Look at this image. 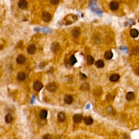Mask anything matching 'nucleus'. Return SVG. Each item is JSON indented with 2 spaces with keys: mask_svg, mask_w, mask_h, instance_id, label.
Instances as JSON below:
<instances>
[{
  "mask_svg": "<svg viewBox=\"0 0 139 139\" xmlns=\"http://www.w3.org/2000/svg\"><path fill=\"white\" fill-rule=\"evenodd\" d=\"M26 74L23 72H20L17 74V79L19 81H23L26 79Z\"/></svg>",
  "mask_w": 139,
  "mask_h": 139,
  "instance_id": "9b49d317",
  "label": "nucleus"
},
{
  "mask_svg": "<svg viewBox=\"0 0 139 139\" xmlns=\"http://www.w3.org/2000/svg\"><path fill=\"white\" fill-rule=\"evenodd\" d=\"M60 0H50V3L53 5H56L59 2Z\"/></svg>",
  "mask_w": 139,
  "mask_h": 139,
  "instance_id": "bb28decb",
  "label": "nucleus"
},
{
  "mask_svg": "<svg viewBox=\"0 0 139 139\" xmlns=\"http://www.w3.org/2000/svg\"><path fill=\"white\" fill-rule=\"evenodd\" d=\"M69 62H70V64H71V65H73L76 63V62H77V59H76V58L75 57H74V56L72 55L71 56V57H70V58Z\"/></svg>",
  "mask_w": 139,
  "mask_h": 139,
  "instance_id": "b1692460",
  "label": "nucleus"
},
{
  "mask_svg": "<svg viewBox=\"0 0 139 139\" xmlns=\"http://www.w3.org/2000/svg\"><path fill=\"white\" fill-rule=\"evenodd\" d=\"M66 114L64 112H60L59 113L57 116V120L58 122L60 123L64 122L66 120Z\"/></svg>",
  "mask_w": 139,
  "mask_h": 139,
  "instance_id": "39448f33",
  "label": "nucleus"
},
{
  "mask_svg": "<svg viewBox=\"0 0 139 139\" xmlns=\"http://www.w3.org/2000/svg\"><path fill=\"white\" fill-rule=\"evenodd\" d=\"M95 65L98 68H103L104 66V62L102 60H98L96 62Z\"/></svg>",
  "mask_w": 139,
  "mask_h": 139,
  "instance_id": "4be33fe9",
  "label": "nucleus"
},
{
  "mask_svg": "<svg viewBox=\"0 0 139 139\" xmlns=\"http://www.w3.org/2000/svg\"><path fill=\"white\" fill-rule=\"evenodd\" d=\"M120 76L118 74H113L112 75L110 76V81L111 82H116L117 81H118L119 79H120Z\"/></svg>",
  "mask_w": 139,
  "mask_h": 139,
  "instance_id": "dca6fc26",
  "label": "nucleus"
},
{
  "mask_svg": "<svg viewBox=\"0 0 139 139\" xmlns=\"http://www.w3.org/2000/svg\"><path fill=\"white\" fill-rule=\"evenodd\" d=\"M43 139H52V136L50 134H46L43 137Z\"/></svg>",
  "mask_w": 139,
  "mask_h": 139,
  "instance_id": "cd10ccee",
  "label": "nucleus"
},
{
  "mask_svg": "<svg viewBox=\"0 0 139 139\" xmlns=\"http://www.w3.org/2000/svg\"><path fill=\"white\" fill-rule=\"evenodd\" d=\"M80 89L82 91H88L90 90V85L89 84L85 83L82 84L80 87Z\"/></svg>",
  "mask_w": 139,
  "mask_h": 139,
  "instance_id": "412c9836",
  "label": "nucleus"
},
{
  "mask_svg": "<svg viewBox=\"0 0 139 139\" xmlns=\"http://www.w3.org/2000/svg\"><path fill=\"white\" fill-rule=\"evenodd\" d=\"M27 51L29 54H33L36 51V47L34 45H31L28 47Z\"/></svg>",
  "mask_w": 139,
  "mask_h": 139,
  "instance_id": "f8f14e48",
  "label": "nucleus"
},
{
  "mask_svg": "<svg viewBox=\"0 0 139 139\" xmlns=\"http://www.w3.org/2000/svg\"><path fill=\"white\" fill-rule=\"evenodd\" d=\"M73 119L74 122L79 123L81 122L82 120H83V116L81 114H76L73 116Z\"/></svg>",
  "mask_w": 139,
  "mask_h": 139,
  "instance_id": "6e6552de",
  "label": "nucleus"
},
{
  "mask_svg": "<svg viewBox=\"0 0 139 139\" xmlns=\"http://www.w3.org/2000/svg\"><path fill=\"white\" fill-rule=\"evenodd\" d=\"M109 7L112 10H116L119 7V3L117 1H112L110 3Z\"/></svg>",
  "mask_w": 139,
  "mask_h": 139,
  "instance_id": "9d476101",
  "label": "nucleus"
},
{
  "mask_svg": "<svg viewBox=\"0 0 139 139\" xmlns=\"http://www.w3.org/2000/svg\"><path fill=\"white\" fill-rule=\"evenodd\" d=\"M43 88V84L40 81H36L34 82V85H33V88L34 90L36 91H39L42 89Z\"/></svg>",
  "mask_w": 139,
  "mask_h": 139,
  "instance_id": "7ed1b4c3",
  "label": "nucleus"
},
{
  "mask_svg": "<svg viewBox=\"0 0 139 139\" xmlns=\"http://www.w3.org/2000/svg\"><path fill=\"white\" fill-rule=\"evenodd\" d=\"M81 34V28L78 27H74L72 30V34L74 38H77L80 36Z\"/></svg>",
  "mask_w": 139,
  "mask_h": 139,
  "instance_id": "f03ea898",
  "label": "nucleus"
},
{
  "mask_svg": "<svg viewBox=\"0 0 139 139\" xmlns=\"http://www.w3.org/2000/svg\"><path fill=\"white\" fill-rule=\"evenodd\" d=\"M26 61V58L23 55H20L16 58V62L19 64H22Z\"/></svg>",
  "mask_w": 139,
  "mask_h": 139,
  "instance_id": "2eb2a0df",
  "label": "nucleus"
},
{
  "mask_svg": "<svg viewBox=\"0 0 139 139\" xmlns=\"http://www.w3.org/2000/svg\"><path fill=\"white\" fill-rule=\"evenodd\" d=\"M73 97L71 95H65V96L64 97V102L66 104H67L70 105L73 103Z\"/></svg>",
  "mask_w": 139,
  "mask_h": 139,
  "instance_id": "0eeeda50",
  "label": "nucleus"
},
{
  "mask_svg": "<svg viewBox=\"0 0 139 139\" xmlns=\"http://www.w3.org/2000/svg\"><path fill=\"white\" fill-rule=\"evenodd\" d=\"M83 120L85 124L88 125V126H90V125L93 124V119L91 116H86L83 118Z\"/></svg>",
  "mask_w": 139,
  "mask_h": 139,
  "instance_id": "4468645a",
  "label": "nucleus"
},
{
  "mask_svg": "<svg viewBox=\"0 0 139 139\" xmlns=\"http://www.w3.org/2000/svg\"><path fill=\"white\" fill-rule=\"evenodd\" d=\"M47 111L46 110H45V109H42L40 111V113H39V117H40V118L41 119V120H45L47 117Z\"/></svg>",
  "mask_w": 139,
  "mask_h": 139,
  "instance_id": "ddd939ff",
  "label": "nucleus"
},
{
  "mask_svg": "<svg viewBox=\"0 0 139 139\" xmlns=\"http://www.w3.org/2000/svg\"><path fill=\"white\" fill-rule=\"evenodd\" d=\"M102 92V90L101 88H97V89L95 90V93L96 96H99L101 95Z\"/></svg>",
  "mask_w": 139,
  "mask_h": 139,
  "instance_id": "a878e982",
  "label": "nucleus"
},
{
  "mask_svg": "<svg viewBox=\"0 0 139 139\" xmlns=\"http://www.w3.org/2000/svg\"><path fill=\"white\" fill-rule=\"evenodd\" d=\"M130 34L133 38H136L139 36V31L136 29H132L130 31Z\"/></svg>",
  "mask_w": 139,
  "mask_h": 139,
  "instance_id": "6ab92c4d",
  "label": "nucleus"
},
{
  "mask_svg": "<svg viewBox=\"0 0 139 139\" xmlns=\"http://www.w3.org/2000/svg\"><path fill=\"white\" fill-rule=\"evenodd\" d=\"M13 121V117L10 113H8L5 116V121L7 123H10Z\"/></svg>",
  "mask_w": 139,
  "mask_h": 139,
  "instance_id": "aec40b11",
  "label": "nucleus"
},
{
  "mask_svg": "<svg viewBox=\"0 0 139 139\" xmlns=\"http://www.w3.org/2000/svg\"><path fill=\"white\" fill-rule=\"evenodd\" d=\"M135 97L134 93L133 92H129L126 95V99L129 101H131L134 99Z\"/></svg>",
  "mask_w": 139,
  "mask_h": 139,
  "instance_id": "f3484780",
  "label": "nucleus"
},
{
  "mask_svg": "<svg viewBox=\"0 0 139 139\" xmlns=\"http://www.w3.org/2000/svg\"><path fill=\"white\" fill-rule=\"evenodd\" d=\"M51 50L54 53H57L60 50V44L58 42L53 43L51 46Z\"/></svg>",
  "mask_w": 139,
  "mask_h": 139,
  "instance_id": "423d86ee",
  "label": "nucleus"
},
{
  "mask_svg": "<svg viewBox=\"0 0 139 139\" xmlns=\"http://www.w3.org/2000/svg\"><path fill=\"white\" fill-rule=\"evenodd\" d=\"M87 63L88 65H91L93 64L94 59L93 56H91L90 55H88L87 56Z\"/></svg>",
  "mask_w": 139,
  "mask_h": 139,
  "instance_id": "5701e85b",
  "label": "nucleus"
},
{
  "mask_svg": "<svg viewBox=\"0 0 139 139\" xmlns=\"http://www.w3.org/2000/svg\"><path fill=\"white\" fill-rule=\"evenodd\" d=\"M27 5H28V3L26 0H20L18 3V5L20 8L22 9H26Z\"/></svg>",
  "mask_w": 139,
  "mask_h": 139,
  "instance_id": "1a4fd4ad",
  "label": "nucleus"
},
{
  "mask_svg": "<svg viewBox=\"0 0 139 139\" xmlns=\"http://www.w3.org/2000/svg\"></svg>",
  "mask_w": 139,
  "mask_h": 139,
  "instance_id": "7c9ffc66",
  "label": "nucleus"
},
{
  "mask_svg": "<svg viewBox=\"0 0 139 139\" xmlns=\"http://www.w3.org/2000/svg\"><path fill=\"white\" fill-rule=\"evenodd\" d=\"M113 57V53L111 51H107L105 52L104 54V57L107 60H110L112 59Z\"/></svg>",
  "mask_w": 139,
  "mask_h": 139,
  "instance_id": "a211bd4d",
  "label": "nucleus"
},
{
  "mask_svg": "<svg viewBox=\"0 0 139 139\" xmlns=\"http://www.w3.org/2000/svg\"><path fill=\"white\" fill-rule=\"evenodd\" d=\"M114 97H115V96L113 95V94L109 93L108 95L107 96L106 98H107V100L108 101L110 102V101H113V99H114Z\"/></svg>",
  "mask_w": 139,
  "mask_h": 139,
  "instance_id": "393cba45",
  "label": "nucleus"
},
{
  "mask_svg": "<svg viewBox=\"0 0 139 139\" xmlns=\"http://www.w3.org/2000/svg\"><path fill=\"white\" fill-rule=\"evenodd\" d=\"M135 73L136 75H138V76H139V67L136 68L135 70Z\"/></svg>",
  "mask_w": 139,
  "mask_h": 139,
  "instance_id": "c756f323",
  "label": "nucleus"
},
{
  "mask_svg": "<svg viewBox=\"0 0 139 139\" xmlns=\"http://www.w3.org/2000/svg\"><path fill=\"white\" fill-rule=\"evenodd\" d=\"M42 19L44 21L46 22H49L51 20L52 16L48 12H44L42 14Z\"/></svg>",
  "mask_w": 139,
  "mask_h": 139,
  "instance_id": "20e7f679",
  "label": "nucleus"
},
{
  "mask_svg": "<svg viewBox=\"0 0 139 139\" xmlns=\"http://www.w3.org/2000/svg\"><path fill=\"white\" fill-rule=\"evenodd\" d=\"M81 77L82 79H87V77L86 76L85 74H84L83 73H81Z\"/></svg>",
  "mask_w": 139,
  "mask_h": 139,
  "instance_id": "c85d7f7f",
  "label": "nucleus"
},
{
  "mask_svg": "<svg viewBox=\"0 0 139 139\" xmlns=\"http://www.w3.org/2000/svg\"><path fill=\"white\" fill-rule=\"evenodd\" d=\"M58 86L57 84L54 83V82H52V83L48 84L47 85L46 89L48 91L51 92V93H53V92H55L58 89Z\"/></svg>",
  "mask_w": 139,
  "mask_h": 139,
  "instance_id": "f257e3e1",
  "label": "nucleus"
}]
</instances>
